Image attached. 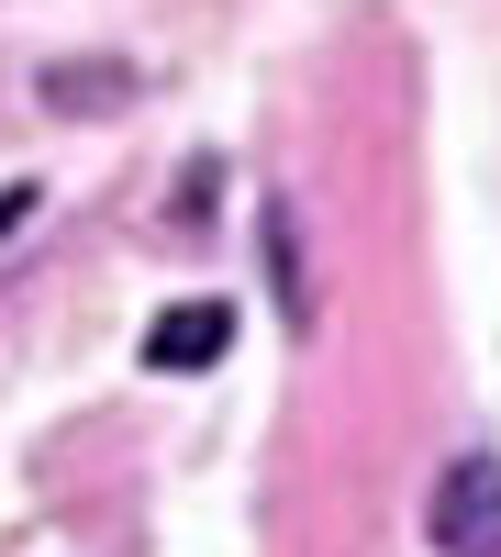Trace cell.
<instances>
[{"mask_svg":"<svg viewBox=\"0 0 501 557\" xmlns=\"http://www.w3.org/2000/svg\"><path fill=\"white\" fill-rule=\"evenodd\" d=\"M435 557H501V457H458L424 502Z\"/></svg>","mask_w":501,"mask_h":557,"instance_id":"obj_1","label":"cell"},{"mask_svg":"<svg viewBox=\"0 0 501 557\" xmlns=\"http://www.w3.org/2000/svg\"><path fill=\"white\" fill-rule=\"evenodd\" d=\"M223 346H235V312H223V301H178V312H156V335H146V368L190 380V368H212Z\"/></svg>","mask_w":501,"mask_h":557,"instance_id":"obj_2","label":"cell"},{"mask_svg":"<svg viewBox=\"0 0 501 557\" xmlns=\"http://www.w3.org/2000/svg\"><path fill=\"white\" fill-rule=\"evenodd\" d=\"M267 268H279V312L312 323V268H301V212L290 201H267Z\"/></svg>","mask_w":501,"mask_h":557,"instance_id":"obj_3","label":"cell"},{"mask_svg":"<svg viewBox=\"0 0 501 557\" xmlns=\"http://www.w3.org/2000/svg\"><path fill=\"white\" fill-rule=\"evenodd\" d=\"M34 89H45V112H112L134 89V67H45Z\"/></svg>","mask_w":501,"mask_h":557,"instance_id":"obj_4","label":"cell"},{"mask_svg":"<svg viewBox=\"0 0 501 557\" xmlns=\"http://www.w3.org/2000/svg\"><path fill=\"white\" fill-rule=\"evenodd\" d=\"M34 212V190H0V246H12V223Z\"/></svg>","mask_w":501,"mask_h":557,"instance_id":"obj_5","label":"cell"}]
</instances>
